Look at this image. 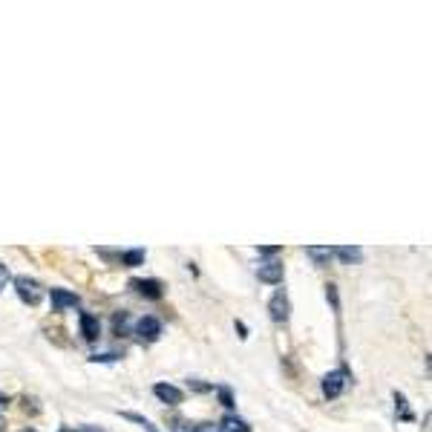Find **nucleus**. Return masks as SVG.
<instances>
[{"label": "nucleus", "instance_id": "a211bd4d", "mask_svg": "<svg viewBox=\"0 0 432 432\" xmlns=\"http://www.w3.org/2000/svg\"><path fill=\"white\" fill-rule=\"evenodd\" d=\"M196 432H222V429L213 426V424H202V426H196Z\"/></svg>", "mask_w": 432, "mask_h": 432}, {"label": "nucleus", "instance_id": "423d86ee", "mask_svg": "<svg viewBox=\"0 0 432 432\" xmlns=\"http://www.w3.org/2000/svg\"><path fill=\"white\" fill-rule=\"evenodd\" d=\"M52 306H55V312L78 309L81 300H78V294H69V291H64V288H52Z\"/></svg>", "mask_w": 432, "mask_h": 432}, {"label": "nucleus", "instance_id": "0eeeda50", "mask_svg": "<svg viewBox=\"0 0 432 432\" xmlns=\"http://www.w3.org/2000/svg\"><path fill=\"white\" fill-rule=\"evenodd\" d=\"M256 277L263 280V283H271V285H274V283L283 280V266L277 263V259H274V263H263V266L256 268Z\"/></svg>", "mask_w": 432, "mask_h": 432}, {"label": "nucleus", "instance_id": "dca6fc26", "mask_svg": "<svg viewBox=\"0 0 432 432\" xmlns=\"http://www.w3.org/2000/svg\"><path fill=\"white\" fill-rule=\"evenodd\" d=\"M259 254H263V256H274V254H280V248H274V245H266V248H259Z\"/></svg>", "mask_w": 432, "mask_h": 432}, {"label": "nucleus", "instance_id": "9d476101", "mask_svg": "<svg viewBox=\"0 0 432 432\" xmlns=\"http://www.w3.org/2000/svg\"><path fill=\"white\" fill-rule=\"evenodd\" d=\"M331 256H340L343 263H358V259L363 256L360 248H349V245H340V248H331Z\"/></svg>", "mask_w": 432, "mask_h": 432}, {"label": "nucleus", "instance_id": "20e7f679", "mask_svg": "<svg viewBox=\"0 0 432 432\" xmlns=\"http://www.w3.org/2000/svg\"><path fill=\"white\" fill-rule=\"evenodd\" d=\"M136 334L142 337V340H147V343H153V340H159V334H161V323L156 320V317H142L139 323H136Z\"/></svg>", "mask_w": 432, "mask_h": 432}, {"label": "nucleus", "instance_id": "9b49d317", "mask_svg": "<svg viewBox=\"0 0 432 432\" xmlns=\"http://www.w3.org/2000/svg\"><path fill=\"white\" fill-rule=\"evenodd\" d=\"M220 429H222V432H251L248 424H245L242 418H237V415H225L222 424H220Z\"/></svg>", "mask_w": 432, "mask_h": 432}, {"label": "nucleus", "instance_id": "1a4fd4ad", "mask_svg": "<svg viewBox=\"0 0 432 432\" xmlns=\"http://www.w3.org/2000/svg\"><path fill=\"white\" fill-rule=\"evenodd\" d=\"M81 334H84V340H98V334H101L98 317H93V314H81Z\"/></svg>", "mask_w": 432, "mask_h": 432}, {"label": "nucleus", "instance_id": "4468645a", "mask_svg": "<svg viewBox=\"0 0 432 432\" xmlns=\"http://www.w3.org/2000/svg\"><path fill=\"white\" fill-rule=\"evenodd\" d=\"M6 283H9V271H6V266H0V291L6 288Z\"/></svg>", "mask_w": 432, "mask_h": 432}, {"label": "nucleus", "instance_id": "6e6552de", "mask_svg": "<svg viewBox=\"0 0 432 432\" xmlns=\"http://www.w3.org/2000/svg\"><path fill=\"white\" fill-rule=\"evenodd\" d=\"M133 288L147 300H161V283L159 280H133Z\"/></svg>", "mask_w": 432, "mask_h": 432}, {"label": "nucleus", "instance_id": "6ab92c4d", "mask_svg": "<svg viewBox=\"0 0 432 432\" xmlns=\"http://www.w3.org/2000/svg\"><path fill=\"white\" fill-rule=\"evenodd\" d=\"M6 407V395H0V409H4Z\"/></svg>", "mask_w": 432, "mask_h": 432}, {"label": "nucleus", "instance_id": "f8f14e48", "mask_svg": "<svg viewBox=\"0 0 432 432\" xmlns=\"http://www.w3.org/2000/svg\"><path fill=\"white\" fill-rule=\"evenodd\" d=\"M306 254H309V256L314 259V263H317V266H326V263H329V259H331V248H329V245H326V248H317V245H309V248H306Z\"/></svg>", "mask_w": 432, "mask_h": 432}, {"label": "nucleus", "instance_id": "2eb2a0df", "mask_svg": "<svg viewBox=\"0 0 432 432\" xmlns=\"http://www.w3.org/2000/svg\"><path fill=\"white\" fill-rule=\"evenodd\" d=\"M220 398H222V404H225V407H234V401H231V392H228V389H220Z\"/></svg>", "mask_w": 432, "mask_h": 432}, {"label": "nucleus", "instance_id": "f257e3e1", "mask_svg": "<svg viewBox=\"0 0 432 432\" xmlns=\"http://www.w3.org/2000/svg\"><path fill=\"white\" fill-rule=\"evenodd\" d=\"M15 291H18V297H21L23 302H29V306H38L40 297H43L40 285H38L35 280H29V277H18V280H15Z\"/></svg>", "mask_w": 432, "mask_h": 432}, {"label": "nucleus", "instance_id": "39448f33", "mask_svg": "<svg viewBox=\"0 0 432 432\" xmlns=\"http://www.w3.org/2000/svg\"><path fill=\"white\" fill-rule=\"evenodd\" d=\"M153 395H156L159 401L170 404V407L182 404V389H176V386H173V383H156V386H153Z\"/></svg>", "mask_w": 432, "mask_h": 432}, {"label": "nucleus", "instance_id": "f3484780", "mask_svg": "<svg viewBox=\"0 0 432 432\" xmlns=\"http://www.w3.org/2000/svg\"><path fill=\"white\" fill-rule=\"evenodd\" d=\"M173 432H196V426H191V424H176V426H173Z\"/></svg>", "mask_w": 432, "mask_h": 432}, {"label": "nucleus", "instance_id": "7ed1b4c3", "mask_svg": "<svg viewBox=\"0 0 432 432\" xmlns=\"http://www.w3.org/2000/svg\"><path fill=\"white\" fill-rule=\"evenodd\" d=\"M288 312H291L288 297H285L283 291H277V294L271 297V302H268V314H271V320H274V323H285V320H288Z\"/></svg>", "mask_w": 432, "mask_h": 432}, {"label": "nucleus", "instance_id": "f03ea898", "mask_svg": "<svg viewBox=\"0 0 432 432\" xmlns=\"http://www.w3.org/2000/svg\"><path fill=\"white\" fill-rule=\"evenodd\" d=\"M346 383H349V375H346V372H329L326 377H323V395L326 398H337L340 392H343V389H346Z\"/></svg>", "mask_w": 432, "mask_h": 432}, {"label": "nucleus", "instance_id": "ddd939ff", "mask_svg": "<svg viewBox=\"0 0 432 432\" xmlns=\"http://www.w3.org/2000/svg\"><path fill=\"white\" fill-rule=\"evenodd\" d=\"M121 259H124V263H127V266H139V263H142V259H144V251H127V254H124Z\"/></svg>", "mask_w": 432, "mask_h": 432}]
</instances>
